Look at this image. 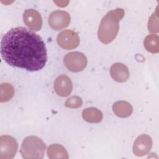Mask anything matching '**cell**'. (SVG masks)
I'll return each mask as SVG.
<instances>
[{
	"instance_id": "14",
	"label": "cell",
	"mask_w": 159,
	"mask_h": 159,
	"mask_svg": "<svg viewBox=\"0 0 159 159\" xmlns=\"http://www.w3.org/2000/svg\"><path fill=\"white\" fill-rule=\"evenodd\" d=\"M48 158L51 159H68V154L66 149L60 144H52L50 145L47 150Z\"/></svg>"
},
{
	"instance_id": "5",
	"label": "cell",
	"mask_w": 159,
	"mask_h": 159,
	"mask_svg": "<svg viewBox=\"0 0 159 159\" xmlns=\"http://www.w3.org/2000/svg\"><path fill=\"white\" fill-rule=\"evenodd\" d=\"M18 148L16 140L12 136L0 137V159H11L15 156Z\"/></svg>"
},
{
	"instance_id": "1",
	"label": "cell",
	"mask_w": 159,
	"mask_h": 159,
	"mask_svg": "<svg viewBox=\"0 0 159 159\" xmlns=\"http://www.w3.org/2000/svg\"><path fill=\"white\" fill-rule=\"evenodd\" d=\"M1 55L9 65L30 71L42 69L47 61V49L42 39L23 27L12 28L4 35Z\"/></svg>"
},
{
	"instance_id": "4",
	"label": "cell",
	"mask_w": 159,
	"mask_h": 159,
	"mask_svg": "<svg viewBox=\"0 0 159 159\" xmlns=\"http://www.w3.org/2000/svg\"><path fill=\"white\" fill-rule=\"evenodd\" d=\"M63 62L70 71L80 72L85 68L88 61L83 53L79 52H71L65 56Z\"/></svg>"
},
{
	"instance_id": "17",
	"label": "cell",
	"mask_w": 159,
	"mask_h": 159,
	"mask_svg": "<svg viewBox=\"0 0 159 159\" xmlns=\"http://www.w3.org/2000/svg\"><path fill=\"white\" fill-rule=\"evenodd\" d=\"M83 101L78 96H73L68 98L65 102V106L71 109H76L82 106Z\"/></svg>"
},
{
	"instance_id": "8",
	"label": "cell",
	"mask_w": 159,
	"mask_h": 159,
	"mask_svg": "<svg viewBox=\"0 0 159 159\" xmlns=\"http://www.w3.org/2000/svg\"><path fill=\"white\" fill-rule=\"evenodd\" d=\"M152 147V138L147 134H142L136 139L134 143L133 152L137 157H143L150 152Z\"/></svg>"
},
{
	"instance_id": "12",
	"label": "cell",
	"mask_w": 159,
	"mask_h": 159,
	"mask_svg": "<svg viewBox=\"0 0 159 159\" xmlns=\"http://www.w3.org/2000/svg\"><path fill=\"white\" fill-rule=\"evenodd\" d=\"M114 114L119 117L126 118L129 117L133 111V108L130 103L125 101H118L112 105Z\"/></svg>"
},
{
	"instance_id": "13",
	"label": "cell",
	"mask_w": 159,
	"mask_h": 159,
	"mask_svg": "<svg viewBox=\"0 0 159 159\" xmlns=\"http://www.w3.org/2000/svg\"><path fill=\"white\" fill-rule=\"evenodd\" d=\"M82 116L84 120L89 123H98L103 118L102 112L95 107H88L82 112Z\"/></svg>"
},
{
	"instance_id": "15",
	"label": "cell",
	"mask_w": 159,
	"mask_h": 159,
	"mask_svg": "<svg viewBox=\"0 0 159 159\" xmlns=\"http://www.w3.org/2000/svg\"><path fill=\"white\" fill-rule=\"evenodd\" d=\"M145 49L152 53L159 52V37L157 34H150L147 35L143 42Z\"/></svg>"
},
{
	"instance_id": "11",
	"label": "cell",
	"mask_w": 159,
	"mask_h": 159,
	"mask_svg": "<svg viewBox=\"0 0 159 159\" xmlns=\"http://www.w3.org/2000/svg\"><path fill=\"white\" fill-rule=\"evenodd\" d=\"M110 74L115 81L119 83L127 81L130 75L128 68L122 63H114L111 66Z\"/></svg>"
},
{
	"instance_id": "2",
	"label": "cell",
	"mask_w": 159,
	"mask_h": 159,
	"mask_svg": "<svg viewBox=\"0 0 159 159\" xmlns=\"http://www.w3.org/2000/svg\"><path fill=\"white\" fill-rule=\"evenodd\" d=\"M124 16L121 8L109 11L101 21L98 35L99 40L104 43H111L117 36L119 29V21Z\"/></svg>"
},
{
	"instance_id": "3",
	"label": "cell",
	"mask_w": 159,
	"mask_h": 159,
	"mask_svg": "<svg viewBox=\"0 0 159 159\" xmlns=\"http://www.w3.org/2000/svg\"><path fill=\"white\" fill-rule=\"evenodd\" d=\"M46 145L39 137L32 135L25 137L21 145L20 153L25 159H41L44 156Z\"/></svg>"
},
{
	"instance_id": "10",
	"label": "cell",
	"mask_w": 159,
	"mask_h": 159,
	"mask_svg": "<svg viewBox=\"0 0 159 159\" xmlns=\"http://www.w3.org/2000/svg\"><path fill=\"white\" fill-rule=\"evenodd\" d=\"M54 89L60 96H69L73 89V84L70 78L63 74L59 75L54 82Z\"/></svg>"
},
{
	"instance_id": "6",
	"label": "cell",
	"mask_w": 159,
	"mask_h": 159,
	"mask_svg": "<svg viewBox=\"0 0 159 159\" xmlns=\"http://www.w3.org/2000/svg\"><path fill=\"white\" fill-rule=\"evenodd\" d=\"M58 44L66 50L76 48L80 44L78 34L73 30L66 29L60 32L57 37Z\"/></svg>"
},
{
	"instance_id": "7",
	"label": "cell",
	"mask_w": 159,
	"mask_h": 159,
	"mask_svg": "<svg viewBox=\"0 0 159 159\" xmlns=\"http://www.w3.org/2000/svg\"><path fill=\"white\" fill-rule=\"evenodd\" d=\"M70 14L61 10H57L52 12L48 19L49 25L55 30H59L66 27L70 22Z\"/></svg>"
},
{
	"instance_id": "16",
	"label": "cell",
	"mask_w": 159,
	"mask_h": 159,
	"mask_svg": "<svg viewBox=\"0 0 159 159\" xmlns=\"http://www.w3.org/2000/svg\"><path fill=\"white\" fill-rule=\"evenodd\" d=\"M14 89L12 85L8 83H2L0 86V101L1 102L9 101L14 96Z\"/></svg>"
},
{
	"instance_id": "18",
	"label": "cell",
	"mask_w": 159,
	"mask_h": 159,
	"mask_svg": "<svg viewBox=\"0 0 159 159\" xmlns=\"http://www.w3.org/2000/svg\"><path fill=\"white\" fill-rule=\"evenodd\" d=\"M158 22L157 12L153 13L150 17L148 23V29L149 32L157 33L158 32Z\"/></svg>"
},
{
	"instance_id": "9",
	"label": "cell",
	"mask_w": 159,
	"mask_h": 159,
	"mask_svg": "<svg viewBox=\"0 0 159 159\" xmlns=\"http://www.w3.org/2000/svg\"><path fill=\"white\" fill-rule=\"evenodd\" d=\"M24 24L31 30L38 31L42 25V19L40 14L33 9L25 10L23 14Z\"/></svg>"
}]
</instances>
